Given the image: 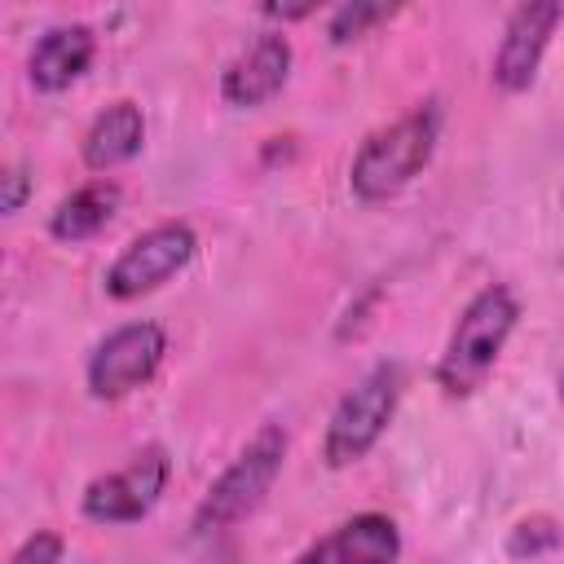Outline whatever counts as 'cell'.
Wrapping results in <instances>:
<instances>
[{
    "label": "cell",
    "instance_id": "5b68a950",
    "mask_svg": "<svg viewBox=\"0 0 564 564\" xmlns=\"http://www.w3.org/2000/svg\"><path fill=\"white\" fill-rule=\"evenodd\" d=\"M167 357V330L159 322H123L106 330L84 366V383L97 401H123L128 392L145 388Z\"/></svg>",
    "mask_w": 564,
    "mask_h": 564
},
{
    "label": "cell",
    "instance_id": "9c48e42d",
    "mask_svg": "<svg viewBox=\"0 0 564 564\" xmlns=\"http://www.w3.org/2000/svg\"><path fill=\"white\" fill-rule=\"evenodd\" d=\"M397 560H401L397 520L383 511H357L317 542H308L291 564H397Z\"/></svg>",
    "mask_w": 564,
    "mask_h": 564
},
{
    "label": "cell",
    "instance_id": "d6986e66",
    "mask_svg": "<svg viewBox=\"0 0 564 564\" xmlns=\"http://www.w3.org/2000/svg\"><path fill=\"white\" fill-rule=\"evenodd\" d=\"M560 392H564V379H560Z\"/></svg>",
    "mask_w": 564,
    "mask_h": 564
},
{
    "label": "cell",
    "instance_id": "ba28073f",
    "mask_svg": "<svg viewBox=\"0 0 564 564\" xmlns=\"http://www.w3.org/2000/svg\"><path fill=\"white\" fill-rule=\"evenodd\" d=\"M560 18H564L560 0H529L507 13V26H502V40L494 53V70H489L502 93H524L538 79V66L546 57V44H551Z\"/></svg>",
    "mask_w": 564,
    "mask_h": 564
},
{
    "label": "cell",
    "instance_id": "8fae6325",
    "mask_svg": "<svg viewBox=\"0 0 564 564\" xmlns=\"http://www.w3.org/2000/svg\"><path fill=\"white\" fill-rule=\"evenodd\" d=\"M97 57V35L84 22H62L48 26L26 57V79L35 84V93H66Z\"/></svg>",
    "mask_w": 564,
    "mask_h": 564
},
{
    "label": "cell",
    "instance_id": "4fadbf2b",
    "mask_svg": "<svg viewBox=\"0 0 564 564\" xmlns=\"http://www.w3.org/2000/svg\"><path fill=\"white\" fill-rule=\"evenodd\" d=\"M119 203H123V189L110 176H93V181H84L79 189H70L48 212V234L57 242H70V247L75 242H88V238H97L115 220Z\"/></svg>",
    "mask_w": 564,
    "mask_h": 564
},
{
    "label": "cell",
    "instance_id": "2e32d148",
    "mask_svg": "<svg viewBox=\"0 0 564 564\" xmlns=\"http://www.w3.org/2000/svg\"><path fill=\"white\" fill-rule=\"evenodd\" d=\"M62 551H66L62 533H53V529H35L31 538H22V546L13 551L9 564H62Z\"/></svg>",
    "mask_w": 564,
    "mask_h": 564
},
{
    "label": "cell",
    "instance_id": "6da1fadb",
    "mask_svg": "<svg viewBox=\"0 0 564 564\" xmlns=\"http://www.w3.org/2000/svg\"><path fill=\"white\" fill-rule=\"evenodd\" d=\"M436 141H441V106L419 101L414 110H405L401 119H392L388 128H379L361 141V150L352 154V167H348V189L361 203H383V198L401 194L432 163Z\"/></svg>",
    "mask_w": 564,
    "mask_h": 564
},
{
    "label": "cell",
    "instance_id": "5bb4252c",
    "mask_svg": "<svg viewBox=\"0 0 564 564\" xmlns=\"http://www.w3.org/2000/svg\"><path fill=\"white\" fill-rule=\"evenodd\" d=\"M397 13V4H366V0H352V4H339L326 22V40L330 44H352L361 40L375 22H388Z\"/></svg>",
    "mask_w": 564,
    "mask_h": 564
},
{
    "label": "cell",
    "instance_id": "3957f363",
    "mask_svg": "<svg viewBox=\"0 0 564 564\" xmlns=\"http://www.w3.org/2000/svg\"><path fill=\"white\" fill-rule=\"evenodd\" d=\"M282 463H286V432L278 423H264L198 498L194 533H225V529L242 524L247 516H256L260 502L269 498L273 480L282 476Z\"/></svg>",
    "mask_w": 564,
    "mask_h": 564
},
{
    "label": "cell",
    "instance_id": "277c9868",
    "mask_svg": "<svg viewBox=\"0 0 564 564\" xmlns=\"http://www.w3.org/2000/svg\"><path fill=\"white\" fill-rule=\"evenodd\" d=\"M401 392H405V366L401 361H375L339 397V405L330 410V423H326V436H322L326 467L339 471V467L361 463L379 445V436L388 432V423L397 419Z\"/></svg>",
    "mask_w": 564,
    "mask_h": 564
},
{
    "label": "cell",
    "instance_id": "ac0fdd59",
    "mask_svg": "<svg viewBox=\"0 0 564 564\" xmlns=\"http://www.w3.org/2000/svg\"><path fill=\"white\" fill-rule=\"evenodd\" d=\"M260 13H264V18H278V22H300V18L317 13V4H264Z\"/></svg>",
    "mask_w": 564,
    "mask_h": 564
},
{
    "label": "cell",
    "instance_id": "30bf717a",
    "mask_svg": "<svg viewBox=\"0 0 564 564\" xmlns=\"http://www.w3.org/2000/svg\"><path fill=\"white\" fill-rule=\"evenodd\" d=\"M291 79V40L282 31H260L220 75V97L238 110L264 106Z\"/></svg>",
    "mask_w": 564,
    "mask_h": 564
},
{
    "label": "cell",
    "instance_id": "52a82bcc",
    "mask_svg": "<svg viewBox=\"0 0 564 564\" xmlns=\"http://www.w3.org/2000/svg\"><path fill=\"white\" fill-rule=\"evenodd\" d=\"M167 476H172V463H167V449L163 445H145L137 449L123 467L88 480L84 498H79V511L84 520L93 524H137L154 511V502L163 498L167 489Z\"/></svg>",
    "mask_w": 564,
    "mask_h": 564
},
{
    "label": "cell",
    "instance_id": "e0dca14e",
    "mask_svg": "<svg viewBox=\"0 0 564 564\" xmlns=\"http://www.w3.org/2000/svg\"><path fill=\"white\" fill-rule=\"evenodd\" d=\"M26 194H31V172H26L22 163H9L4 176H0V212H4V216L22 212Z\"/></svg>",
    "mask_w": 564,
    "mask_h": 564
},
{
    "label": "cell",
    "instance_id": "9a60e30c",
    "mask_svg": "<svg viewBox=\"0 0 564 564\" xmlns=\"http://www.w3.org/2000/svg\"><path fill=\"white\" fill-rule=\"evenodd\" d=\"M555 542H560V529H555L551 520H520V524L511 529V538H507V551H511L516 560H533V555L551 551Z\"/></svg>",
    "mask_w": 564,
    "mask_h": 564
},
{
    "label": "cell",
    "instance_id": "8992f818",
    "mask_svg": "<svg viewBox=\"0 0 564 564\" xmlns=\"http://www.w3.org/2000/svg\"><path fill=\"white\" fill-rule=\"evenodd\" d=\"M194 251H198L194 225H185V220H159V225H150L145 234H137V238L110 260L101 286H106V295L119 300V304L141 300V295L159 291L163 282H172V278L194 260Z\"/></svg>",
    "mask_w": 564,
    "mask_h": 564
},
{
    "label": "cell",
    "instance_id": "7a4b0ae2",
    "mask_svg": "<svg viewBox=\"0 0 564 564\" xmlns=\"http://www.w3.org/2000/svg\"><path fill=\"white\" fill-rule=\"evenodd\" d=\"M516 322H520V300L511 295V286H502V282L480 286L463 304V313L445 339V352L436 361V383L449 397H471L498 366Z\"/></svg>",
    "mask_w": 564,
    "mask_h": 564
},
{
    "label": "cell",
    "instance_id": "7c38bea8",
    "mask_svg": "<svg viewBox=\"0 0 564 564\" xmlns=\"http://www.w3.org/2000/svg\"><path fill=\"white\" fill-rule=\"evenodd\" d=\"M145 145V115L137 101H110L106 110L93 115L84 141H79V159L88 172H110L128 159H137Z\"/></svg>",
    "mask_w": 564,
    "mask_h": 564
}]
</instances>
